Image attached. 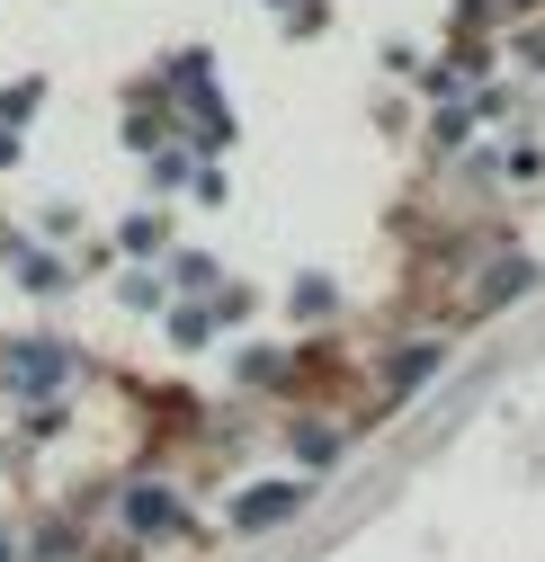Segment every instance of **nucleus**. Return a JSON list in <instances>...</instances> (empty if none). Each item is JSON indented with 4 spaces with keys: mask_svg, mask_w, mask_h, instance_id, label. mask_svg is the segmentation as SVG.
<instances>
[]
</instances>
